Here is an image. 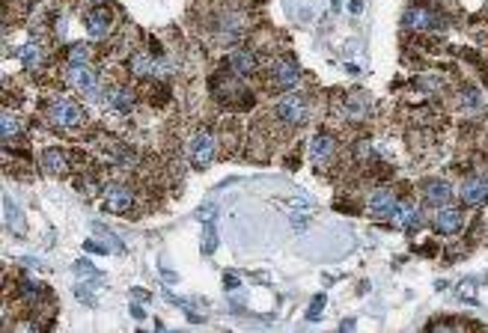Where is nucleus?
I'll list each match as a JSON object with an SVG mask.
<instances>
[{
  "label": "nucleus",
  "instance_id": "obj_1",
  "mask_svg": "<svg viewBox=\"0 0 488 333\" xmlns=\"http://www.w3.org/2000/svg\"><path fill=\"white\" fill-rule=\"evenodd\" d=\"M48 116L54 125H66V128H75V125L84 122V107L75 104L71 98H57L48 107Z\"/></svg>",
  "mask_w": 488,
  "mask_h": 333
},
{
  "label": "nucleus",
  "instance_id": "obj_2",
  "mask_svg": "<svg viewBox=\"0 0 488 333\" xmlns=\"http://www.w3.org/2000/svg\"><path fill=\"white\" fill-rule=\"evenodd\" d=\"M277 116H280V122H286V125H301L307 116V102L298 93H289L277 102Z\"/></svg>",
  "mask_w": 488,
  "mask_h": 333
},
{
  "label": "nucleus",
  "instance_id": "obj_3",
  "mask_svg": "<svg viewBox=\"0 0 488 333\" xmlns=\"http://www.w3.org/2000/svg\"><path fill=\"white\" fill-rule=\"evenodd\" d=\"M458 200H462L465 205H483L488 200V173L483 176H474V179H467V182L458 187Z\"/></svg>",
  "mask_w": 488,
  "mask_h": 333
},
{
  "label": "nucleus",
  "instance_id": "obj_4",
  "mask_svg": "<svg viewBox=\"0 0 488 333\" xmlns=\"http://www.w3.org/2000/svg\"><path fill=\"white\" fill-rule=\"evenodd\" d=\"M69 84L84 93L87 98H96L98 95V75L89 66H71L69 69Z\"/></svg>",
  "mask_w": 488,
  "mask_h": 333
},
{
  "label": "nucleus",
  "instance_id": "obj_5",
  "mask_svg": "<svg viewBox=\"0 0 488 333\" xmlns=\"http://www.w3.org/2000/svg\"><path fill=\"white\" fill-rule=\"evenodd\" d=\"M214 158V134L212 131H200L191 143V161L197 170H203L206 164H212Z\"/></svg>",
  "mask_w": 488,
  "mask_h": 333
},
{
  "label": "nucleus",
  "instance_id": "obj_6",
  "mask_svg": "<svg viewBox=\"0 0 488 333\" xmlns=\"http://www.w3.org/2000/svg\"><path fill=\"white\" fill-rule=\"evenodd\" d=\"M111 24H113L111 9L98 6L93 12H87V36L89 39H104V36H111Z\"/></svg>",
  "mask_w": 488,
  "mask_h": 333
},
{
  "label": "nucleus",
  "instance_id": "obj_7",
  "mask_svg": "<svg viewBox=\"0 0 488 333\" xmlns=\"http://www.w3.org/2000/svg\"><path fill=\"white\" fill-rule=\"evenodd\" d=\"M134 205V194L129 187H120V185H107L104 187V209L107 211H129Z\"/></svg>",
  "mask_w": 488,
  "mask_h": 333
},
{
  "label": "nucleus",
  "instance_id": "obj_8",
  "mask_svg": "<svg viewBox=\"0 0 488 333\" xmlns=\"http://www.w3.org/2000/svg\"><path fill=\"white\" fill-rule=\"evenodd\" d=\"M393 223L399 229H414V227H423V214L417 211V205L408 203V200H402V203H396L393 205Z\"/></svg>",
  "mask_w": 488,
  "mask_h": 333
},
{
  "label": "nucleus",
  "instance_id": "obj_9",
  "mask_svg": "<svg viewBox=\"0 0 488 333\" xmlns=\"http://www.w3.org/2000/svg\"><path fill=\"white\" fill-rule=\"evenodd\" d=\"M423 196H426L429 205L444 209V205L453 200V187H450L447 182H438V179H429V182H423Z\"/></svg>",
  "mask_w": 488,
  "mask_h": 333
},
{
  "label": "nucleus",
  "instance_id": "obj_10",
  "mask_svg": "<svg viewBox=\"0 0 488 333\" xmlns=\"http://www.w3.org/2000/svg\"><path fill=\"white\" fill-rule=\"evenodd\" d=\"M462 223H465L462 211H458V209H447V205L435 214V218H432V227H435L441 236H453V232L462 229Z\"/></svg>",
  "mask_w": 488,
  "mask_h": 333
},
{
  "label": "nucleus",
  "instance_id": "obj_11",
  "mask_svg": "<svg viewBox=\"0 0 488 333\" xmlns=\"http://www.w3.org/2000/svg\"><path fill=\"white\" fill-rule=\"evenodd\" d=\"M298 80H301V71H298L295 62H289V60H277V62H274V87H280V89H295Z\"/></svg>",
  "mask_w": 488,
  "mask_h": 333
},
{
  "label": "nucleus",
  "instance_id": "obj_12",
  "mask_svg": "<svg viewBox=\"0 0 488 333\" xmlns=\"http://www.w3.org/2000/svg\"><path fill=\"white\" fill-rule=\"evenodd\" d=\"M3 220H6V229L9 232H18V236L24 232V211H21V205H18L9 194L3 196Z\"/></svg>",
  "mask_w": 488,
  "mask_h": 333
},
{
  "label": "nucleus",
  "instance_id": "obj_13",
  "mask_svg": "<svg viewBox=\"0 0 488 333\" xmlns=\"http://www.w3.org/2000/svg\"><path fill=\"white\" fill-rule=\"evenodd\" d=\"M310 158H313L315 167H324V164H328V161L333 158V137H331V134H319V137L313 140Z\"/></svg>",
  "mask_w": 488,
  "mask_h": 333
},
{
  "label": "nucleus",
  "instance_id": "obj_14",
  "mask_svg": "<svg viewBox=\"0 0 488 333\" xmlns=\"http://www.w3.org/2000/svg\"><path fill=\"white\" fill-rule=\"evenodd\" d=\"M393 205H396V196L390 191H375L369 194V211L373 218H390L393 214Z\"/></svg>",
  "mask_w": 488,
  "mask_h": 333
},
{
  "label": "nucleus",
  "instance_id": "obj_15",
  "mask_svg": "<svg viewBox=\"0 0 488 333\" xmlns=\"http://www.w3.org/2000/svg\"><path fill=\"white\" fill-rule=\"evenodd\" d=\"M256 54L253 51H236L230 57V69L236 71V75H253V71H256Z\"/></svg>",
  "mask_w": 488,
  "mask_h": 333
},
{
  "label": "nucleus",
  "instance_id": "obj_16",
  "mask_svg": "<svg viewBox=\"0 0 488 333\" xmlns=\"http://www.w3.org/2000/svg\"><path fill=\"white\" fill-rule=\"evenodd\" d=\"M435 24V18H432L426 9H420V6H414L405 12V27H411V30H429V27Z\"/></svg>",
  "mask_w": 488,
  "mask_h": 333
},
{
  "label": "nucleus",
  "instance_id": "obj_17",
  "mask_svg": "<svg viewBox=\"0 0 488 333\" xmlns=\"http://www.w3.org/2000/svg\"><path fill=\"white\" fill-rule=\"evenodd\" d=\"M107 104H111L113 111H120V113H129L134 107V93H131V89H125V87H120V89H113V93H107Z\"/></svg>",
  "mask_w": 488,
  "mask_h": 333
},
{
  "label": "nucleus",
  "instance_id": "obj_18",
  "mask_svg": "<svg viewBox=\"0 0 488 333\" xmlns=\"http://www.w3.org/2000/svg\"><path fill=\"white\" fill-rule=\"evenodd\" d=\"M42 167L48 170V173H66V170H69V158L63 155L60 149H48L42 155Z\"/></svg>",
  "mask_w": 488,
  "mask_h": 333
},
{
  "label": "nucleus",
  "instance_id": "obj_19",
  "mask_svg": "<svg viewBox=\"0 0 488 333\" xmlns=\"http://www.w3.org/2000/svg\"><path fill=\"white\" fill-rule=\"evenodd\" d=\"M18 57H21V62L27 69H39L42 66V60H45V54H42V45H36V42H27L21 51H18Z\"/></svg>",
  "mask_w": 488,
  "mask_h": 333
},
{
  "label": "nucleus",
  "instance_id": "obj_20",
  "mask_svg": "<svg viewBox=\"0 0 488 333\" xmlns=\"http://www.w3.org/2000/svg\"><path fill=\"white\" fill-rule=\"evenodd\" d=\"M131 71L137 78H152V75H155V62H152L149 57H143V54H134V57H131Z\"/></svg>",
  "mask_w": 488,
  "mask_h": 333
},
{
  "label": "nucleus",
  "instance_id": "obj_21",
  "mask_svg": "<svg viewBox=\"0 0 488 333\" xmlns=\"http://www.w3.org/2000/svg\"><path fill=\"white\" fill-rule=\"evenodd\" d=\"M21 131V119H18L15 113L3 111V140H12V134Z\"/></svg>",
  "mask_w": 488,
  "mask_h": 333
},
{
  "label": "nucleus",
  "instance_id": "obj_22",
  "mask_svg": "<svg viewBox=\"0 0 488 333\" xmlns=\"http://www.w3.org/2000/svg\"><path fill=\"white\" fill-rule=\"evenodd\" d=\"M214 247H218V232H214V223L209 220V227H206V232H203V253L212 256Z\"/></svg>",
  "mask_w": 488,
  "mask_h": 333
},
{
  "label": "nucleus",
  "instance_id": "obj_23",
  "mask_svg": "<svg viewBox=\"0 0 488 333\" xmlns=\"http://www.w3.org/2000/svg\"><path fill=\"white\" fill-rule=\"evenodd\" d=\"M69 60H71V66H87V62H89V48H87V45H75V48L69 51Z\"/></svg>",
  "mask_w": 488,
  "mask_h": 333
},
{
  "label": "nucleus",
  "instance_id": "obj_24",
  "mask_svg": "<svg viewBox=\"0 0 488 333\" xmlns=\"http://www.w3.org/2000/svg\"><path fill=\"white\" fill-rule=\"evenodd\" d=\"M21 295H24V298H39V295H42V286L24 277V280H21Z\"/></svg>",
  "mask_w": 488,
  "mask_h": 333
},
{
  "label": "nucleus",
  "instance_id": "obj_25",
  "mask_svg": "<svg viewBox=\"0 0 488 333\" xmlns=\"http://www.w3.org/2000/svg\"><path fill=\"white\" fill-rule=\"evenodd\" d=\"M322 307H324V295H315V298H313V303H310V312H307V319H310V321H315V319L322 316Z\"/></svg>",
  "mask_w": 488,
  "mask_h": 333
},
{
  "label": "nucleus",
  "instance_id": "obj_26",
  "mask_svg": "<svg viewBox=\"0 0 488 333\" xmlns=\"http://www.w3.org/2000/svg\"><path fill=\"white\" fill-rule=\"evenodd\" d=\"M462 102H465V107H480V93H476V89H465Z\"/></svg>",
  "mask_w": 488,
  "mask_h": 333
},
{
  "label": "nucleus",
  "instance_id": "obj_27",
  "mask_svg": "<svg viewBox=\"0 0 488 333\" xmlns=\"http://www.w3.org/2000/svg\"><path fill=\"white\" fill-rule=\"evenodd\" d=\"M75 271L80 277H98V271L93 268V262H75Z\"/></svg>",
  "mask_w": 488,
  "mask_h": 333
},
{
  "label": "nucleus",
  "instance_id": "obj_28",
  "mask_svg": "<svg viewBox=\"0 0 488 333\" xmlns=\"http://www.w3.org/2000/svg\"><path fill=\"white\" fill-rule=\"evenodd\" d=\"M364 9V0H351V12H360Z\"/></svg>",
  "mask_w": 488,
  "mask_h": 333
}]
</instances>
